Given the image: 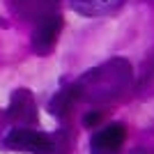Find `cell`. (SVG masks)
<instances>
[{"mask_svg":"<svg viewBox=\"0 0 154 154\" xmlns=\"http://www.w3.org/2000/svg\"><path fill=\"white\" fill-rule=\"evenodd\" d=\"M131 85V64L122 58L108 60L90 69L76 83L78 97L90 101H115Z\"/></svg>","mask_w":154,"mask_h":154,"instance_id":"cell-1","label":"cell"},{"mask_svg":"<svg viewBox=\"0 0 154 154\" xmlns=\"http://www.w3.org/2000/svg\"><path fill=\"white\" fill-rule=\"evenodd\" d=\"M5 145L14 152L30 154H53V140L35 129H12L5 138Z\"/></svg>","mask_w":154,"mask_h":154,"instance_id":"cell-2","label":"cell"},{"mask_svg":"<svg viewBox=\"0 0 154 154\" xmlns=\"http://www.w3.org/2000/svg\"><path fill=\"white\" fill-rule=\"evenodd\" d=\"M7 117L9 122L23 127H32L37 124V103H35V97H32L30 90L21 88L12 94L9 99V108H7Z\"/></svg>","mask_w":154,"mask_h":154,"instance_id":"cell-3","label":"cell"},{"mask_svg":"<svg viewBox=\"0 0 154 154\" xmlns=\"http://www.w3.org/2000/svg\"><path fill=\"white\" fill-rule=\"evenodd\" d=\"M60 30H62V16L60 14H51V16L42 19L32 32V51L39 53V55L51 53L60 37Z\"/></svg>","mask_w":154,"mask_h":154,"instance_id":"cell-4","label":"cell"},{"mask_svg":"<svg viewBox=\"0 0 154 154\" xmlns=\"http://www.w3.org/2000/svg\"><path fill=\"white\" fill-rule=\"evenodd\" d=\"M127 138V131L120 122L108 124L101 131H97L90 140V154H120Z\"/></svg>","mask_w":154,"mask_h":154,"instance_id":"cell-5","label":"cell"},{"mask_svg":"<svg viewBox=\"0 0 154 154\" xmlns=\"http://www.w3.org/2000/svg\"><path fill=\"white\" fill-rule=\"evenodd\" d=\"M55 7H58V0H12L14 12L32 21H42L55 14Z\"/></svg>","mask_w":154,"mask_h":154,"instance_id":"cell-6","label":"cell"},{"mask_svg":"<svg viewBox=\"0 0 154 154\" xmlns=\"http://www.w3.org/2000/svg\"><path fill=\"white\" fill-rule=\"evenodd\" d=\"M78 99V90L76 85H69V88H62L60 92H55V97L51 99V103H48V110H51L55 117H64L67 113H69L71 103Z\"/></svg>","mask_w":154,"mask_h":154,"instance_id":"cell-7","label":"cell"},{"mask_svg":"<svg viewBox=\"0 0 154 154\" xmlns=\"http://www.w3.org/2000/svg\"><path fill=\"white\" fill-rule=\"evenodd\" d=\"M122 0H74V7L83 14H99L117 7Z\"/></svg>","mask_w":154,"mask_h":154,"instance_id":"cell-8","label":"cell"},{"mask_svg":"<svg viewBox=\"0 0 154 154\" xmlns=\"http://www.w3.org/2000/svg\"><path fill=\"white\" fill-rule=\"evenodd\" d=\"M99 120H101V113H88V115L83 117V124L85 127H94V124H99Z\"/></svg>","mask_w":154,"mask_h":154,"instance_id":"cell-9","label":"cell"},{"mask_svg":"<svg viewBox=\"0 0 154 154\" xmlns=\"http://www.w3.org/2000/svg\"><path fill=\"white\" fill-rule=\"evenodd\" d=\"M0 26H5V21H2V19H0Z\"/></svg>","mask_w":154,"mask_h":154,"instance_id":"cell-10","label":"cell"},{"mask_svg":"<svg viewBox=\"0 0 154 154\" xmlns=\"http://www.w3.org/2000/svg\"><path fill=\"white\" fill-rule=\"evenodd\" d=\"M0 122H2V115H0Z\"/></svg>","mask_w":154,"mask_h":154,"instance_id":"cell-11","label":"cell"}]
</instances>
